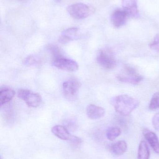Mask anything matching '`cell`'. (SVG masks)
Segmentation results:
<instances>
[{"instance_id": "obj_1", "label": "cell", "mask_w": 159, "mask_h": 159, "mask_svg": "<svg viewBox=\"0 0 159 159\" xmlns=\"http://www.w3.org/2000/svg\"><path fill=\"white\" fill-rule=\"evenodd\" d=\"M112 104L117 113L122 116H127L139 106L140 102L131 96L123 94L114 97Z\"/></svg>"}, {"instance_id": "obj_2", "label": "cell", "mask_w": 159, "mask_h": 159, "mask_svg": "<svg viewBox=\"0 0 159 159\" xmlns=\"http://www.w3.org/2000/svg\"><path fill=\"white\" fill-rule=\"evenodd\" d=\"M117 78L119 81L124 83L137 85L143 79V77L137 72L133 67L126 65L121 71L118 74Z\"/></svg>"}, {"instance_id": "obj_3", "label": "cell", "mask_w": 159, "mask_h": 159, "mask_svg": "<svg viewBox=\"0 0 159 159\" xmlns=\"http://www.w3.org/2000/svg\"><path fill=\"white\" fill-rule=\"evenodd\" d=\"M93 7L83 3H77L69 6L67 8L68 14L73 18L79 20L86 18L94 11Z\"/></svg>"}, {"instance_id": "obj_4", "label": "cell", "mask_w": 159, "mask_h": 159, "mask_svg": "<svg viewBox=\"0 0 159 159\" xmlns=\"http://www.w3.org/2000/svg\"><path fill=\"white\" fill-rule=\"evenodd\" d=\"M17 96L20 99L25 102L30 107H38L42 102V97L39 93L29 90L21 89L18 90Z\"/></svg>"}, {"instance_id": "obj_5", "label": "cell", "mask_w": 159, "mask_h": 159, "mask_svg": "<svg viewBox=\"0 0 159 159\" xmlns=\"http://www.w3.org/2000/svg\"><path fill=\"white\" fill-rule=\"evenodd\" d=\"M81 85L80 82L76 79H69L64 81L62 85L64 96L70 101L74 100L77 97Z\"/></svg>"}, {"instance_id": "obj_6", "label": "cell", "mask_w": 159, "mask_h": 159, "mask_svg": "<svg viewBox=\"0 0 159 159\" xmlns=\"http://www.w3.org/2000/svg\"><path fill=\"white\" fill-rule=\"evenodd\" d=\"M96 60L101 67L106 70L113 69L116 65V61L113 54L106 49L99 51L97 54Z\"/></svg>"}, {"instance_id": "obj_7", "label": "cell", "mask_w": 159, "mask_h": 159, "mask_svg": "<svg viewBox=\"0 0 159 159\" xmlns=\"http://www.w3.org/2000/svg\"><path fill=\"white\" fill-rule=\"evenodd\" d=\"M52 64L56 68L69 72L76 71L79 67L77 62L74 61L64 57L53 60Z\"/></svg>"}, {"instance_id": "obj_8", "label": "cell", "mask_w": 159, "mask_h": 159, "mask_svg": "<svg viewBox=\"0 0 159 159\" xmlns=\"http://www.w3.org/2000/svg\"><path fill=\"white\" fill-rule=\"evenodd\" d=\"M123 10L127 13L128 16L138 18L140 17L137 0H122Z\"/></svg>"}, {"instance_id": "obj_9", "label": "cell", "mask_w": 159, "mask_h": 159, "mask_svg": "<svg viewBox=\"0 0 159 159\" xmlns=\"http://www.w3.org/2000/svg\"><path fill=\"white\" fill-rule=\"evenodd\" d=\"M128 16L124 10L117 9L115 10L111 15V20L114 27L119 28L125 25Z\"/></svg>"}, {"instance_id": "obj_10", "label": "cell", "mask_w": 159, "mask_h": 159, "mask_svg": "<svg viewBox=\"0 0 159 159\" xmlns=\"http://www.w3.org/2000/svg\"><path fill=\"white\" fill-rule=\"evenodd\" d=\"M143 135L152 149L157 154H159V140L157 134L147 129L143 130Z\"/></svg>"}, {"instance_id": "obj_11", "label": "cell", "mask_w": 159, "mask_h": 159, "mask_svg": "<svg viewBox=\"0 0 159 159\" xmlns=\"http://www.w3.org/2000/svg\"><path fill=\"white\" fill-rule=\"evenodd\" d=\"M88 117L91 120H97L103 117L105 114V110L103 107L93 104L88 106L87 108Z\"/></svg>"}, {"instance_id": "obj_12", "label": "cell", "mask_w": 159, "mask_h": 159, "mask_svg": "<svg viewBox=\"0 0 159 159\" xmlns=\"http://www.w3.org/2000/svg\"><path fill=\"white\" fill-rule=\"evenodd\" d=\"M51 132L56 137L63 141H69L72 135L67 128L61 125H56L52 127Z\"/></svg>"}, {"instance_id": "obj_13", "label": "cell", "mask_w": 159, "mask_h": 159, "mask_svg": "<svg viewBox=\"0 0 159 159\" xmlns=\"http://www.w3.org/2000/svg\"><path fill=\"white\" fill-rule=\"evenodd\" d=\"M128 144L124 140H120L113 144L110 148V150L113 155L120 156L125 154L128 150Z\"/></svg>"}, {"instance_id": "obj_14", "label": "cell", "mask_w": 159, "mask_h": 159, "mask_svg": "<svg viewBox=\"0 0 159 159\" xmlns=\"http://www.w3.org/2000/svg\"><path fill=\"white\" fill-rule=\"evenodd\" d=\"M15 95V92L10 88H4L0 91V103L1 106L10 102Z\"/></svg>"}, {"instance_id": "obj_15", "label": "cell", "mask_w": 159, "mask_h": 159, "mask_svg": "<svg viewBox=\"0 0 159 159\" xmlns=\"http://www.w3.org/2000/svg\"><path fill=\"white\" fill-rule=\"evenodd\" d=\"M150 151L147 143L145 141H142L138 148L137 159H149Z\"/></svg>"}, {"instance_id": "obj_16", "label": "cell", "mask_w": 159, "mask_h": 159, "mask_svg": "<svg viewBox=\"0 0 159 159\" xmlns=\"http://www.w3.org/2000/svg\"><path fill=\"white\" fill-rule=\"evenodd\" d=\"M121 130L118 127H112L107 130L106 135L107 139L113 141L115 140L121 134Z\"/></svg>"}, {"instance_id": "obj_17", "label": "cell", "mask_w": 159, "mask_h": 159, "mask_svg": "<svg viewBox=\"0 0 159 159\" xmlns=\"http://www.w3.org/2000/svg\"><path fill=\"white\" fill-rule=\"evenodd\" d=\"M78 30V29L77 28H75V27L70 28L63 31L62 33V34L65 35L72 41L75 39L76 36L77 34Z\"/></svg>"}, {"instance_id": "obj_18", "label": "cell", "mask_w": 159, "mask_h": 159, "mask_svg": "<svg viewBox=\"0 0 159 159\" xmlns=\"http://www.w3.org/2000/svg\"><path fill=\"white\" fill-rule=\"evenodd\" d=\"M48 49L53 57V60L63 57L59 48L54 45H50L48 46Z\"/></svg>"}, {"instance_id": "obj_19", "label": "cell", "mask_w": 159, "mask_h": 159, "mask_svg": "<svg viewBox=\"0 0 159 159\" xmlns=\"http://www.w3.org/2000/svg\"><path fill=\"white\" fill-rule=\"evenodd\" d=\"M159 107V92L154 93L149 103V108L151 110L157 109Z\"/></svg>"}, {"instance_id": "obj_20", "label": "cell", "mask_w": 159, "mask_h": 159, "mask_svg": "<svg viewBox=\"0 0 159 159\" xmlns=\"http://www.w3.org/2000/svg\"><path fill=\"white\" fill-rule=\"evenodd\" d=\"M149 47L153 50L159 52V34L154 37L153 41L149 44Z\"/></svg>"}, {"instance_id": "obj_21", "label": "cell", "mask_w": 159, "mask_h": 159, "mask_svg": "<svg viewBox=\"0 0 159 159\" xmlns=\"http://www.w3.org/2000/svg\"><path fill=\"white\" fill-rule=\"evenodd\" d=\"M152 124L153 127L159 132V113L156 114L152 119Z\"/></svg>"}, {"instance_id": "obj_22", "label": "cell", "mask_w": 159, "mask_h": 159, "mask_svg": "<svg viewBox=\"0 0 159 159\" xmlns=\"http://www.w3.org/2000/svg\"><path fill=\"white\" fill-rule=\"evenodd\" d=\"M69 141L71 142V143L76 146L80 145L82 143V140L81 138L74 135H72Z\"/></svg>"}, {"instance_id": "obj_23", "label": "cell", "mask_w": 159, "mask_h": 159, "mask_svg": "<svg viewBox=\"0 0 159 159\" xmlns=\"http://www.w3.org/2000/svg\"><path fill=\"white\" fill-rule=\"evenodd\" d=\"M36 60L32 56H29L26 58L24 61V64L26 65H32L35 64Z\"/></svg>"}, {"instance_id": "obj_24", "label": "cell", "mask_w": 159, "mask_h": 159, "mask_svg": "<svg viewBox=\"0 0 159 159\" xmlns=\"http://www.w3.org/2000/svg\"><path fill=\"white\" fill-rule=\"evenodd\" d=\"M56 1H58H58H60V0H56Z\"/></svg>"}, {"instance_id": "obj_25", "label": "cell", "mask_w": 159, "mask_h": 159, "mask_svg": "<svg viewBox=\"0 0 159 159\" xmlns=\"http://www.w3.org/2000/svg\"><path fill=\"white\" fill-rule=\"evenodd\" d=\"M1 159H2V158H1Z\"/></svg>"}]
</instances>
